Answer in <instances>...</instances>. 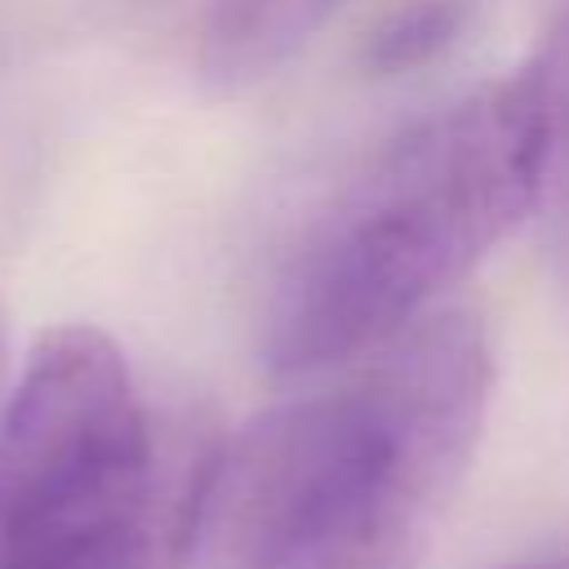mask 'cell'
<instances>
[{
    "label": "cell",
    "mask_w": 569,
    "mask_h": 569,
    "mask_svg": "<svg viewBox=\"0 0 569 569\" xmlns=\"http://www.w3.org/2000/svg\"><path fill=\"white\" fill-rule=\"evenodd\" d=\"M356 360L209 462L200 525L227 569H413L422 556L485 427V325L427 311Z\"/></svg>",
    "instance_id": "6da1fadb"
},
{
    "label": "cell",
    "mask_w": 569,
    "mask_h": 569,
    "mask_svg": "<svg viewBox=\"0 0 569 569\" xmlns=\"http://www.w3.org/2000/svg\"><path fill=\"white\" fill-rule=\"evenodd\" d=\"M547 67L396 133L289 249L262 320L276 373L338 369L409 329L529 213L551 164Z\"/></svg>",
    "instance_id": "7a4b0ae2"
},
{
    "label": "cell",
    "mask_w": 569,
    "mask_h": 569,
    "mask_svg": "<svg viewBox=\"0 0 569 569\" xmlns=\"http://www.w3.org/2000/svg\"><path fill=\"white\" fill-rule=\"evenodd\" d=\"M204 476L164 458L124 351L58 325L0 409V569H169L200 529Z\"/></svg>",
    "instance_id": "3957f363"
},
{
    "label": "cell",
    "mask_w": 569,
    "mask_h": 569,
    "mask_svg": "<svg viewBox=\"0 0 569 569\" xmlns=\"http://www.w3.org/2000/svg\"><path fill=\"white\" fill-rule=\"evenodd\" d=\"M342 0H218L200 31V76L213 89H249L302 53Z\"/></svg>",
    "instance_id": "277c9868"
},
{
    "label": "cell",
    "mask_w": 569,
    "mask_h": 569,
    "mask_svg": "<svg viewBox=\"0 0 569 569\" xmlns=\"http://www.w3.org/2000/svg\"><path fill=\"white\" fill-rule=\"evenodd\" d=\"M471 18V0H396L365 40V62L378 76H400L436 62Z\"/></svg>",
    "instance_id": "5b68a950"
},
{
    "label": "cell",
    "mask_w": 569,
    "mask_h": 569,
    "mask_svg": "<svg viewBox=\"0 0 569 569\" xmlns=\"http://www.w3.org/2000/svg\"><path fill=\"white\" fill-rule=\"evenodd\" d=\"M511 569H569V556L565 560H529V565H511Z\"/></svg>",
    "instance_id": "8992f818"
},
{
    "label": "cell",
    "mask_w": 569,
    "mask_h": 569,
    "mask_svg": "<svg viewBox=\"0 0 569 569\" xmlns=\"http://www.w3.org/2000/svg\"><path fill=\"white\" fill-rule=\"evenodd\" d=\"M0 378H4V311H0Z\"/></svg>",
    "instance_id": "52a82bcc"
}]
</instances>
